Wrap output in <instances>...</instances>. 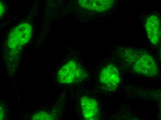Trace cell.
<instances>
[{
	"label": "cell",
	"instance_id": "cell-1",
	"mask_svg": "<svg viewBox=\"0 0 161 120\" xmlns=\"http://www.w3.org/2000/svg\"><path fill=\"white\" fill-rule=\"evenodd\" d=\"M113 60L121 70H124L138 78L156 79L160 76L156 57L151 52L142 47L118 46L110 52Z\"/></svg>",
	"mask_w": 161,
	"mask_h": 120
},
{
	"label": "cell",
	"instance_id": "cell-2",
	"mask_svg": "<svg viewBox=\"0 0 161 120\" xmlns=\"http://www.w3.org/2000/svg\"><path fill=\"white\" fill-rule=\"evenodd\" d=\"M32 33V24L24 22L12 28L7 36L2 49V58L11 76L16 72L21 51L31 39Z\"/></svg>",
	"mask_w": 161,
	"mask_h": 120
},
{
	"label": "cell",
	"instance_id": "cell-3",
	"mask_svg": "<svg viewBox=\"0 0 161 120\" xmlns=\"http://www.w3.org/2000/svg\"><path fill=\"white\" fill-rule=\"evenodd\" d=\"M120 68L110 57L102 61L97 69L96 83L98 88L106 94H114L122 84Z\"/></svg>",
	"mask_w": 161,
	"mask_h": 120
},
{
	"label": "cell",
	"instance_id": "cell-4",
	"mask_svg": "<svg viewBox=\"0 0 161 120\" xmlns=\"http://www.w3.org/2000/svg\"><path fill=\"white\" fill-rule=\"evenodd\" d=\"M89 72L76 58H70L64 61L55 75L57 83L62 86H70L82 82L88 79Z\"/></svg>",
	"mask_w": 161,
	"mask_h": 120
},
{
	"label": "cell",
	"instance_id": "cell-5",
	"mask_svg": "<svg viewBox=\"0 0 161 120\" xmlns=\"http://www.w3.org/2000/svg\"><path fill=\"white\" fill-rule=\"evenodd\" d=\"M76 2L78 8L87 14L89 20L110 16L117 3L113 0H82Z\"/></svg>",
	"mask_w": 161,
	"mask_h": 120
},
{
	"label": "cell",
	"instance_id": "cell-6",
	"mask_svg": "<svg viewBox=\"0 0 161 120\" xmlns=\"http://www.w3.org/2000/svg\"><path fill=\"white\" fill-rule=\"evenodd\" d=\"M143 25L145 35L151 46L158 50L161 45V17L156 12L145 15Z\"/></svg>",
	"mask_w": 161,
	"mask_h": 120
},
{
	"label": "cell",
	"instance_id": "cell-7",
	"mask_svg": "<svg viewBox=\"0 0 161 120\" xmlns=\"http://www.w3.org/2000/svg\"><path fill=\"white\" fill-rule=\"evenodd\" d=\"M79 107L82 120H101L100 103L95 97L81 96L79 98Z\"/></svg>",
	"mask_w": 161,
	"mask_h": 120
},
{
	"label": "cell",
	"instance_id": "cell-8",
	"mask_svg": "<svg viewBox=\"0 0 161 120\" xmlns=\"http://www.w3.org/2000/svg\"><path fill=\"white\" fill-rule=\"evenodd\" d=\"M108 120H145L134 114L125 106H120L115 111Z\"/></svg>",
	"mask_w": 161,
	"mask_h": 120
},
{
	"label": "cell",
	"instance_id": "cell-9",
	"mask_svg": "<svg viewBox=\"0 0 161 120\" xmlns=\"http://www.w3.org/2000/svg\"><path fill=\"white\" fill-rule=\"evenodd\" d=\"M31 120H57V117L55 113L41 110L34 113Z\"/></svg>",
	"mask_w": 161,
	"mask_h": 120
},
{
	"label": "cell",
	"instance_id": "cell-10",
	"mask_svg": "<svg viewBox=\"0 0 161 120\" xmlns=\"http://www.w3.org/2000/svg\"><path fill=\"white\" fill-rule=\"evenodd\" d=\"M6 117V112L4 105L0 102V120H5Z\"/></svg>",
	"mask_w": 161,
	"mask_h": 120
},
{
	"label": "cell",
	"instance_id": "cell-11",
	"mask_svg": "<svg viewBox=\"0 0 161 120\" xmlns=\"http://www.w3.org/2000/svg\"><path fill=\"white\" fill-rule=\"evenodd\" d=\"M6 5L3 2L0 1V18L4 15L6 12Z\"/></svg>",
	"mask_w": 161,
	"mask_h": 120
}]
</instances>
